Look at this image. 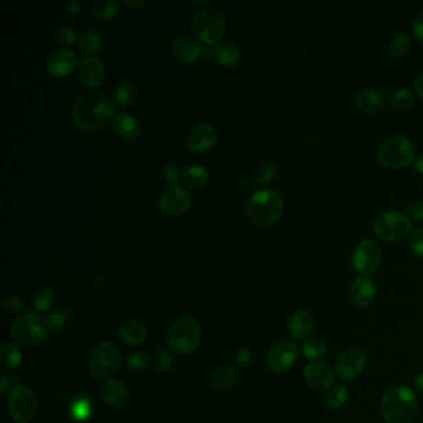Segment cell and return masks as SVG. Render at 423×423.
Here are the masks:
<instances>
[{"instance_id": "7dc6e473", "label": "cell", "mask_w": 423, "mask_h": 423, "mask_svg": "<svg viewBox=\"0 0 423 423\" xmlns=\"http://www.w3.org/2000/svg\"><path fill=\"white\" fill-rule=\"evenodd\" d=\"M252 359V352L248 348H243L241 350L236 352L234 355V363L239 366H246Z\"/></svg>"}, {"instance_id": "d6a6232c", "label": "cell", "mask_w": 423, "mask_h": 423, "mask_svg": "<svg viewBox=\"0 0 423 423\" xmlns=\"http://www.w3.org/2000/svg\"><path fill=\"white\" fill-rule=\"evenodd\" d=\"M92 13L98 19H111L117 14L118 4L116 0H96L91 7Z\"/></svg>"}, {"instance_id": "9c48e42d", "label": "cell", "mask_w": 423, "mask_h": 423, "mask_svg": "<svg viewBox=\"0 0 423 423\" xmlns=\"http://www.w3.org/2000/svg\"><path fill=\"white\" fill-rule=\"evenodd\" d=\"M121 366V354L116 346L108 341L98 344L90 356V372L95 378H106L113 375Z\"/></svg>"}, {"instance_id": "b9f144b4", "label": "cell", "mask_w": 423, "mask_h": 423, "mask_svg": "<svg viewBox=\"0 0 423 423\" xmlns=\"http://www.w3.org/2000/svg\"><path fill=\"white\" fill-rule=\"evenodd\" d=\"M3 309L9 314H20L25 311V303L19 297L10 295L3 302Z\"/></svg>"}, {"instance_id": "8fae6325", "label": "cell", "mask_w": 423, "mask_h": 423, "mask_svg": "<svg viewBox=\"0 0 423 423\" xmlns=\"http://www.w3.org/2000/svg\"><path fill=\"white\" fill-rule=\"evenodd\" d=\"M381 263V248L378 242L372 240H364L360 242L354 254H352V266L363 276L375 274Z\"/></svg>"}, {"instance_id": "484cf974", "label": "cell", "mask_w": 423, "mask_h": 423, "mask_svg": "<svg viewBox=\"0 0 423 423\" xmlns=\"http://www.w3.org/2000/svg\"><path fill=\"white\" fill-rule=\"evenodd\" d=\"M104 40L102 34L98 33L93 29L85 30L80 35L77 40V46L80 51L88 56H92L95 53L101 51L104 47Z\"/></svg>"}, {"instance_id": "6da1fadb", "label": "cell", "mask_w": 423, "mask_h": 423, "mask_svg": "<svg viewBox=\"0 0 423 423\" xmlns=\"http://www.w3.org/2000/svg\"><path fill=\"white\" fill-rule=\"evenodd\" d=\"M116 111V104L99 91L86 92L75 101L72 118L75 123L87 130H97L110 123Z\"/></svg>"}, {"instance_id": "d590c367", "label": "cell", "mask_w": 423, "mask_h": 423, "mask_svg": "<svg viewBox=\"0 0 423 423\" xmlns=\"http://www.w3.org/2000/svg\"><path fill=\"white\" fill-rule=\"evenodd\" d=\"M411 41L407 35L404 34H398L389 44V53L391 58L394 59H401L407 55V52L410 51Z\"/></svg>"}, {"instance_id": "f5cc1de1", "label": "cell", "mask_w": 423, "mask_h": 423, "mask_svg": "<svg viewBox=\"0 0 423 423\" xmlns=\"http://www.w3.org/2000/svg\"><path fill=\"white\" fill-rule=\"evenodd\" d=\"M415 90L420 97L423 98V72L417 76L415 81Z\"/></svg>"}, {"instance_id": "5b68a950", "label": "cell", "mask_w": 423, "mask_h": 423, "mask_svg": "<svg viewBox=\"0 0 423 423\" xmlns=\"http://www.w3.org/2000/svg\"><path fill=\"white\" fill-rule=\"evenodd\" d=\"M47 332L49 326L44 317L35 312L21 314L10 329L14 340L20 346L29 348L40 346L47 337Z\"/></svg>"}, {"instance_id": "7a4b0ae2", "label": "cell", "mask_w": 423, "mask_h": 423, "mask_svg": "<svg viewBox=\"0 0 423 423\" xmlns=\"http://www.w3.org/2000/svg\"><path fill=\"white\" fill-rule=\"evenodd\" d=\"M417 409L416 395L406 386L391 387L381 400V413L386 423H413Z\"/></svg>"}, {"instance_id": "f6af8a7d", "label": "cell", "mask_w": 423, "mask_h": 423, "mask_svg": "<svg viewBox=\"0 0 423 423\" xmlns=\"http://www.w3.org/2000/svg\"><path fill=\"white\" fill-rule=\"evenodd\" d=\"M164 178L170 184H176L179 178V167L174 163L165 164L164 167Z\"/></svg>"}, {"instance_id": "5bb4252c", "label": "cell", "mask_w": 423, "mask_h": 423, "mask_svg": "<svg viewBox=\"0 0 423 423\" xmlns=\"http://www.w3.org/2000/svg\"><path fill=\"white\" fill-rule=\"evenodd\" d=\"M190 202L189 193L179 185H173L162 193L159 208L167 215L179 216L189 208Z\"/></svg>"}, {"instance_id": "7c38bea8", "label": "cell", "mask_w": 423, "mask_h": 423, "mask_svg": "<svg viewBox=\"0 0 423 423\" xmlns=\"http://www.w3.org/2000/svg\"><path fill=\"white\" fill-rule=\"evenodd\" d=\"M366 358L358 348H348L335 360V372L344 381H352L364 370Z\"/></svg>"}, {"instance_id": "cb8c5ba5", "label": "cell", "mask_w": 423, "mask_h": 423, "mask_svg": "<svg viewBox=\"0 0 423 423\" xmlns=\"http://www.w3.org/2000/svg\"><path fill=\"white\" fill-rule=\"evenodd\" d=\"M359 110L366 114H376L384 110L385 101L383 95L376 90H364L356 96Z\"/></svg>"}, {"instance_id": "30bf717a", "label": "cell", "mask_w": 423, "mask_h": 423, "mask_svg": "<svg viewBox=\"0 0 423 423\" xmlns=\"http://www.w3.org/2000/svg\"><path fill=\"white\" fill-rule=\"evenodd\" d=\"M39 402L33 390L25 386L14 387L9 396V412L15 422L29 423L38 412Z\"/></svg>"}, {"instance_id": "9a60e30c", "label": "cell", "mask_w": 423, "mask_h": 423, "mask_svg": "<svg viewBox=\"0 0 423 423\" xmlns=\"http://www.w3.org/2000/svg\"><path fill=\"white\" fill-rule=\"evenodd\" d=\"M77 65L76 55L67 49H56L49 53L46 60V70L52 76L64 77Z\"/></svg>"}, {"instance_id": "60d3db41", "label": "cell", "mask_w": 423, "mask_h": 423, "mask_svg": "<svg viewBox=\"0 0 423 423\" xmlns=\"http://www.w3.org/2000/svg\"><path fill=\"white\" fill-rule=\"evenodd\" d=\"M173 358L165 349H159L156 354V367L160 374H167L171 369Z\"/></svg>"}, {"instance_id": "681fc988", "label": "cell", "mask_w": 423, "mask_h": 423, "mask_svg": "<svg viewBox=\"0 0 423 423\" xmlns=\"http://www.w3.org/2000/svg\"><path fill=\"white\" fill-rule=\"evenodd\" d=\"M412 30H413V34H415L416 39L423 43V12L420 14V15L417 16L416 20L413 21Z\"/></svg>"}, {"instance_id": "277c9868", "label": "cell", "mask_w": 423, "mask_h": 423, "mask_svg": "<svg viewBox=\"0 0 423 423\" xmlns=\"http://www.w3.org/2000/svg\"><path fill=\"white\" fill-rule=\"evenodd\" d=\"M202 328L193 315H184L176 320L167 335V343L173 352L190 354L200 344Z\"/></svg>"}, {"instance_id": "e0dca14e", "label": "cell", "mask_w": 423, "mask_h": 423, "mask_svg": "<svg viewBox=\"0 0 423 423\" xmlns=\"http://www.w3.org/2000/svg\"><path fill=\"white\" fill-rule=\"evenodd\" d=\"M77 76L87 87H98L104 84L106 77L104 64L95 56H87L77 65Z\"/></svg>"}, {"instance_id": "f1b7e54d", "label": "cell", "mask_w": 423, "mask_h": 423, "mask_svg": "<svg viewBox=\"0 0 423 423\" xmlns=\"http://www.w3.org/2000/svg\"><path fill=\"white\" fill-rule=\"evenodd\" d=\"M215 58L222 65L234 66L240 62L241 51L231 41H222L215 47Z\"/></svg>"}, {"instance_id": "44dd1931", "label": "cell", "mask_w": 423, "mask_h": 423, "mask_svg": "<svg viewBox=\"0 0 423 423\" xmlns=\"http://www.w3.org/2000/svg\"><path fill=\"white\" fill-rule=\"evenodd\" d=\"M101 392L104 401L116 409L123 407L128 401L127 387L116 378L106 380L101 387Z\"/></svg>"}, {"instance_id": "6f0895ef", "label": "cell", "mask_w": 423, "mask_h": 423, "mask_svg": "<svg viewBox=\"0 0 423 423\" xmlns=\"http://www.w3.org/2000/svg\"><path fill=\"white\" fill-rule=\"evenodd\" d=\"M202 53L205 56H215V49L204 46V47H202Z\"/></svg>"}, {"instance_id": "2e32d148", "label": "cell", "mask_w": 423, "mask_h": 423, "mask_svg": "<svg viewBox=\"0 0 423 423\" xmlns=\"http://www.w3.org/2000/svg\"><path fill=\"white\" fill-rule=\"evenodd\" d=\"M303 375L306 385L314 390L322 391L332 387L334 381V372L330 365L323 361H314L306 365Z\"/></svg>"}, {"instance_id": "d4e9b609", "label": "cell", "mask_w": 423, "mask_h": 423, "mask_svg": "<svg viewBox=\"0 0 423 423\" xmlns=\"http://www.w3.org/2000/svg\"><path fill=\"white\" fill-rule=\"evenodd\" d=\"M118 337L128 346H138L147 337V328L138 320H127L118 329Z\"/></svg>"}, {"instance_id": "4dcf8cb0", "label": "cell", "mask_w": 423, "mask_h": 423, "mask_svg": "<svg viewBox=\"0 0 423 423\" xmlns=\"http://www.w3.org/2000/svg\"><path fill=\"white\" fill-rule=\"evenodd\" d=\"M138 93H139V87L137 84L133 81H125L118 86L116 93H114V98L119 106H128L136 101Z\"/></svg>"}, {"instance_id": "c3c4849f", "label": "cell", "mask_w": 423, "mask_h": 423, "mask_svg": "<svg viewBox=\"0 0 423 423\" xmlns=\"http://www.w3.org/2000/svg\"><path fill=\"white\" fill-rule=\"evenodd\" d=\"M409 215H410L409 217L413 221H423V202H417L413 205H411Z\"/></svg>"}, {"instance_id": "1f68e13d", "label": "cell", "mask_w": 423, "mask_h": 423, "mask_svg": "<svg viewBox=\"0 0 423 423\" xmlns=\"http://www.w3.org/2000/svg\"><path fill=\"white\" fill-rule=\"evenodd\" d=\"M348 389L346 385L337 384L333 385L332 387H329V390L326 391V404L330 409H340L346 404L348 401Z\"/></svg>"}, {"instance_id": "3957f363", "label": "cell", "mask_w": 423, "mask_h": 423, "mask_svg": "<svg viewBox=\"0 0 423 423\" xmlns=\"http://www.w3.org/2000/svg\"><path fill=\"white\" fill-rule=\"evenodd\" d=\"M283 213V202L274 190H260L254 193L247 205V215L251 221L267 226L280 219Z\"/></svg>"}, {"instance_id": "ab89813d", "label": "cell", "mask_w": 423, "mask_h": 423, "mask_svg": "<svg viewBox=\"0 0 423 423\" xmlns=\"http://www.w3.org/2000/svg\"><path fill=\"white\" fill-rule=\"evenodd\" d=\"M55 39L62 45H71L77 39V34L75 29L70 25H61L53 32Z\"/></svg>"}, {"instance_id": "7bdbcfd3", "label": "cell", "mask_w": 423, "mask_h": 423, "mask_svg": "<svg viewBox=\"0 0 423 423\" xmlns=\"http://www.w3.org/2000/svg\"><path fill=\"white\" fill-rule=\"evenodd\" d=\"M71 411L72 415L76 420L84 421L86 418L91 416V404L86 400H80L72 406Z\"/></svg>"}, {"instance_id": "8992f818", "label": "cell", "mask_w": 423, "mask_h": 423, "mask_svg": "<svg viewBox=\"0 0 423 423\" xmlns=\"http://www.w3.org/2000/svg\"><path fill=\"white\" fill-rule=\"evenodd\" d=\"M380 164L389 169H402L415 159V147L402 136L386 138L378 152Z\"/></svg>"}, {"instance_id": "603a6c76", "label": "cell", "mask_w": 423, "mask_h": 423, "mask_svg": "<svg viewBox=\"0 0 423 423\" xmlns=\"http://www.w3.org/2000/svg\"><path fill=\"white\" fill-rule=\"evenodd\" d=\"M288 329L291 335L297 340L308 338L314 329V318L312 314L306 311L294 313L289 319Z\"/></svg>"}, {"instance_id": "11a10c76", "label": "cell", "mask_w": 423, "mask_h": 423, "mask_svg": "<svg viewBox=\"0 0 423 423\" xmlns=\"http://www.w3.org/2000/svg\"><path fill=\"white\" fill-rule=\"evenodd\" d=\"M415 169H416L417 173H420L421 176H423V156L416 159V162H415Z\"/></svg>"}, {"instance_id": "db71d44e", "label": "cell", "mask_w": 423, "mask_h": 423, "mask_svg": "<svg viewBox=\"0 0 423 423\" xmlns=\"http://www.w3.org/2000/svg\"><path fill=\"white\" fill-rule=\"evenodd\" d=\"M0 385H1V389H0V394L1 395H4L5 392H7L8 389H9V386H10V383H9V380H8L4 375H1L0 376Z\"/></svg>"}, {"instance_id": "bcb514c9", "label": "cell", "mask_w": 423, "mask_h": 423, "mask_svg": "<svg viewBox=\"0 0 423 423\" xmlns=\"http://www.w3.org/2000/svg\"><path fill=\"white\" fill-rule=\"evenodd\" d=\"M46 323H47L49 329H51V330H58V329L62 328L64 324H65V317H64L61 313H53V314H51V315L47 318Z\"/></svg>"}, {"instance_id": "7402d4cb", "label": "cell", "mask_w": 423, "mask_h": 423, "mask_svg": "<svg viewBox=\"0 0 423 423\" xmlns=\"http://www.w3.org/2000/svg\"><path fill=\"white\" fill-rule=\"evenodd\" d=\"M113 127L118 136L125 141H136L141 136V124L137 118L128 112L118 113L113 121Z\"/></svg>"}, {"instance_id": "ba28073f", "label": "cell", "mask_w": 423, "mask_h": 423, "mask_svg": "<svg viewBox=\"0 0 423 423\" xmlns=\"http://www.w3.org/2000/svg\"><path fill=\"white\" fill-rule=\"evenodd\" d=\"M374 230L383 241L395 243L411 234L412 221L409 216L401 213L389 211L378 216L374 222Z\"/></svg>"}, {"instance_id": "ac0fdd59", "label": "cell", "mask_w": 423, "mask_h": 423, "mask_svg": "<svg viewBox=\"0 0 423 423\" xmlns=\"http://www.w3.org/2000/svg\"><path fill=\"white\" fill-rule=\"evenodd\" d=\"M216 137L217 132L214 125L208 123L197 124L190 130L186 137V147L195 153L205 152L215 144Z\"/></svg>"}, {"instance_id": "d6986e66", "label": "cell", "mask_w": 423, "mask_h": 423, "mask_svg": "<svg viewBox=\"0 0 423 423\" xmlns=\"http://www.w3.org/2000/svg\"><path fill=\"white\" fill-rule=\"evenodd\" d=\"M350 294L355 306L359 308H369L375 302L376 287L372 280L360 276L352 282Z\"/></svg>"}, {"instance_id": "f907efd6", "label": "cell", "mask_w": 423, "mask_h": 423, "mask_svg": "<svg viewBox=\"0 0 423 423\" xmlns=\"http://www.w3.org/2000/svg\"><path fill=\"white\" fill-rule=\"evenodd\" d=\"M81 8H82V3L78 1V0H71V1H67L64 5V10H65L66 15H76V14L81 12Z\"/></svg>"}, {"instance_id": "9f6ffc18", "label": "cell", "mask_w": 423, "mask_h": 423, "mask_svg": "<svg viewBox=\"0 0 423 423\" xmlns=\"http://www.w3.org/2000/svg\"><path fill=\"white\" fill-rule=\"evenodd\" d=\"M415 386H416L417 390L423 392V372H421V374L417 376L416 380H415Z\"/></svg>"}, {"instance_id": "836d02e7", "label": "cell", "mask_w": 423, "mask_h": 423, "mask_svg": "<svg viewBox=\"0 0 423 423\" xmlns=\"http://www.w3.org/2000/svg\"><path fill=\"white\" fill-rule=\"evenodd\" d=\"M390 104L395 110L404 111L415 104V96L409 88H398L391 95Z\"/></svg>"}, {"instance_id": "816d5d0a", "label": "cell", "mask_w": 423, "mask_h": 423, "mask_svg": "<svg viewBox=\"0 0 423 423\" xmlns=\"http://www.w3.org/2000/svg\"><path fill=\"white\" fill-rule=\"evenodd\" d=\"M148 1L147 0H122V4L130 10H137L144 7Z\"/></svg>"}, {"instance_id": "74e56055", "label": "cell", "mask_w": 423, "mask_h": 423, "mask_svg": "<svg viewBox=\"0 0 423 423\" xmlns=\"http://www.w3.org/2000/svg\"><path fill=\"white\" fill-rule=\"evenodd\" d=\"M149 358L143 352H130L127 356V365L134 372H145L149 367Z\"/></svg>"}, {"instance_id": "8d00e7d4", "label": "cell", "mask_w": 423, "mask_h": 423, "mask_svg": "<svg viewBox=\"0 0 423 423\" xmlns=\"http://www.w3.org/2000/svg\"><path fill=\"white\" fill-rule=\"evenodd\" d=\"M302 350L306 359H319L326 354V343L319 338L309 339L302 346Z\"/></svg>"}, {"instance_id": "52a82bcc", "label": "cell", "mask_w": 423, "mask_h": 423, "mask_svg": "<svg viewBox=\"0 0 423 423\" xmlns=\"http://www.w3.org/2000/svg\"><path fill=\"white\" fill-rule=\"evenodd\" d=\"M225 30L223 14L216 8H206L194 15L191 20V32L196 39L205 44H213L221 38Z\"/></svg>"}, {"instance_id": "83f0119b", "label": "cell", "mask_w": 423, "mask_h": 423, "mask_svg": "<svg viewBox=\"0 0 423 423\" xmlns=\"http://www.w3.org/2000/svg\"><path fill=\"white\" fill-rule=\"evenodd\" d=\"M23 360V352L19 346L14 343H5L0 348V365L3 369L12 370L19 366Z\"/></svg>"}, {"instance_id": "f35d334b", "label": "cell", "mask_w": 423, "mask_h": 423, "mask_svg": "<svg viewBox=\"0 0 423 423\" xmlns=\"http://www.w3.org/2000/svg\"><path fill=\"white\" fill-rule=\"evenodd\" d=\"M276 176V168L274 164L269 160H263L262 163L257 167L254 176L257 179V182L260 184H269L274 179Z\"/></svg>"}, {"instance_id": "4fadbf2b", "label": "cell", "mask_w": 423, "mask_h": 423, "mask_svg": "<svg viewBox=\"0 0 423 423\" xmlns=\"http://www.w3.org/2000/svg\"><path fill=\"white\" fill-rule=\"evenodd\" d=\"M298 359V349L291 341H280L271 348L267 354V366L274 372H285L293 366Z\"/></svg>"}, {"instance_id": "ffe728a7", "label": "cell", "mask_w": 423, "mask_h": 423, "mask_svg": "<svg viewBox=\"0 0 423 423\" xmlns=\"http://www.w3.org/2000/svg\"><path fill=\"white\" fill-rule=\"evenodd\" d=\"M171 53L184 62L195 61L202 55V46L188 35H179L171 41Z\"/></svg>"}, {"instance_id": "ee69618b", "label": "cell", "mask_w": 423, "mask_h": 423, "mask_svg": "<svg viewBox=\"0 0 423 423\" xmlns=\"http://www.w3.org/2000/svg\"><path fill=\"white\" fill-rule=\"evenodd\" d=\"M410 247L417 257L423 258V228L415 230L410 237Z\"/></svg>"}, {"instance_id": "f546056e", "label": "cell", "mask_w": 423, "mask_h": 423, "mask_svg": "<svg viewBox=\"0 0 423 423\" xmlns=\"http://www.w3.org/2000/svg\"><path fill=\"white\" fill-rule=\"evenodd\" d=\"M208 171L202 165H190L182 174V180L190 189H202L208 182Z\"/></svg>"}, {"instance_id": "e575fe53", "label": "cell", "mask_w": 423, "mask_h": 423, "mask_svg": "<svg viewBox=\"0 0 423 423\" xmlns=\"http://www.w3.org/2000/svg\"><path fill=\"white\" fill-rule=\"evenodd\" d=\"M55 300H56V294L53 292V289L45 287V288L39 289L34 295L33 306L39 312H47L53 306Z\"/></svg>"}, {"instance_id": "4316f807", "label": "cell", "mask_w": 423, "mask_h": 423, "mask_svg": "<svg viewBox=\"0 0 423 423\" xmlns=\"http://www.w3.org/2000/svg\"><path fill=\"white\" fill-rule=\"evenodd\" d=\"M239 372H236L234 367L223 366L213 372L210 381L216 390L225 391L234 387V385L239 383Z\"/></svg>"}]
</instances>
